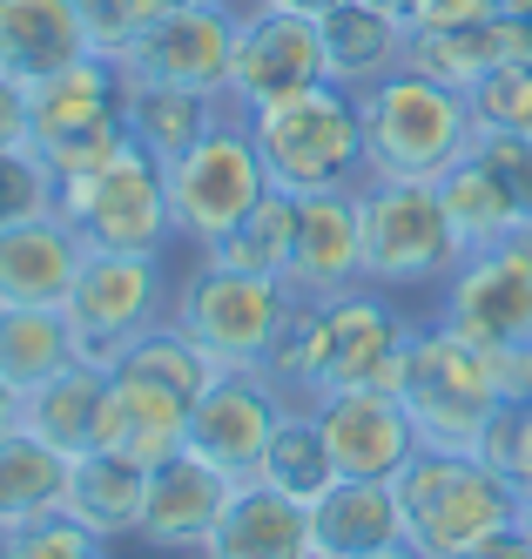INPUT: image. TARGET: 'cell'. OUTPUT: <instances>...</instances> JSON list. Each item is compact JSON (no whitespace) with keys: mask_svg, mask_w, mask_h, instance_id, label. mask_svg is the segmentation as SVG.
<instances>
[{"mask_svg":"<svg viewBox=\"0 0 532 559\" xmlns=\"http://www.w3.org/2000/svg\"><path fill=\"white\" fill-rule=\"evenodd\" d=\"M310 418L331 445L338 478H398V465L418 452V425L398 391H357V384L317 391Z\"/></svg>","mask_w":532,"mask_h":559,"instance_id":"cell-15","label":"cell"},{"mask_svg":"<svg viewBox=\"0 0 532 559\" xmlns=\"http://www.w3.org/2000/svg\"><path fill=\"white\" fill-rule=\"evenodd\" d=\"M431 317L445 331H459L485 350H519L532 344V263L512 257L506 243L499 250H472L445 290L431 297Z\"/></svg>","mask_w":532,"mask_h":559,"instance_id":"cell-13","label":"cell"},{"mask_svg":"<svg viewBox=\"0 0 532 559\" xmlns=\"http://www.w3.org/2000/svg\"><path fill=\"white\" fill-rule=\"evenodd\" d=\"M519 526H525V533H532V499H525V512H519Z\"/></svg>","mask_w":532,"mask_h":559,"instance_id":"cell-52","label":"cell"},{"mask_svg":"<svg viewBox=\"0 0 532 559\" xmlns=\"http://www.w3.org/2000/svg\"><path fill=\"white\" fill-rule=\"evenodd\" d=\"M250 142L270 169V189L283 195H323V189H364V115L357 88L317 82L304 95H283L270 108H250Z\"/></svg>","mask_w":532,"mask_h":559,"instance_id":"cell-4","label":"cell"},{"mask_svg":"<svg viewBox=\"0 0 532 559\" xmlns=\"http://www.w3.org/2000/svg\"><path fill=\"white\" fill-rule=\"evenodd\" d=\"M236 0H202V8H169L135 55L121 61V74L142 88H196V95H223L229 102V55H236Z\"/></svg>","mask_w":532,"mask_h":559,"instance_id":"cell-11","label":"cell"},{"mask_svg":"<svg viewBox=\"0 0 532 559\" xmlns=\"http://www.w3.org/2000/svg\"><path fill=\"white\" fill-rule=\"evenodd\" d=\"M485 465H499L512 478V492L532 499V397H519V405H506L493 418V431H485V445H478Z\"/></svg>","mask_w":532,"mask_h":559,"instance_id":"cell-40","label":"cell"},{"mask_svg":"<svg viewBox=\"0 0 532 559\" xmlns=\"http://www.w3.org/2000/svg\"><path fill=\"white\" fill-rule=\"evenodd\" d=\"M310 546L317 559H364V552L404 546V512L391 478H338L310 506Z\"/></svg>","mask_w":532,"mask_h":559,"instance_id":"cell-24","label":"cell"},{"mask_svg":"<svg viewBox=\"0 0 532 559\" xmlns=\"http://www.w3.org/2000/svg\"><path fill=\"white\" fill-rule=\"evenodd\" d=\"M68 465L55 445H40L27 431L0 438V533L34 526V519H55L68 499Z\"/></svg>","mask_w":532,"mask_h":559,"instance_id":"cell-29","label":"cell"},{"mask_svg":"<svg viewBox=\"0 0 532 559\" xmlns=\"http://www.w3.org/2000/svg\"><path fill=\"white\" fill-rule=\"evenodd\" d=\"M102 397H108V365L81 357V365H68L61 378L34 384V391L21 397V431L40 438V445H55L61 459H81V452H95Z\"/></svg>","mask_w":532,"mask_h":559,"instance_id":"cell-26","label":"cell"},{"mask_svg":"<svg viewBox=\"0 0 532 559\" xmlns=\"http://www.w3.org/2000/svg\"><path fill=\"white\" fill-rule=\"evenodd\" d=\"M364 559H425L418 546H385V552H364Z\"/></svg>","mask_w":532,"mask_h":559,"instance_id":"cell-50","label":"cell"},{"mask_svg":"<svg viewBox=\"0 0 532 559\" xmlns=\"http://www.w3.org/2000/svg\"><path fill=\"white\" fill-rule=\"evenodd\" d=\"M512 27H519V61H532V8H525Z\"/></svg>","mask_w":532,"mask_h":559,"instance_id":"cell-49","label":"cell"},{"mask_svg":"<svg viewBox=\"0 0 532 559\" xmlns=\"http://www.w3.org/2000/svg\"><path fill=\"white\" fill-rule=\"evenodd\" d=\"M236 486L243 478H229V472H216L210 459H196L189 445L176 452V459H162V465H149V499H142V546H155V552H202V539L216 533V519L229 512V499H236Z\"/></svg>","mask_w":532,"mask_h":559,"instance_id":"cell-16","label":"cell"},{"mask_svg":"<svg viewBox=\"0 0 532 559\" xmlns=\"http://www.w3.org/2000/svg\"><path fill=\"white\" fill-rule=\"evenodd\" d=\"M465 559H532V533H525V526H512V533L485 539V546H478V552H465Z\"/></svg>","mask_w":532,"mask_h":559,"instance_id":"cell-45","label":"cell"},{"mask_svg":"<svg viewBox=\"0 0 532 559\" xmlns=\"http://www.w3.org/2000/svg\"><path fill=\"white\" fill-rule=\"evenodd\" d=\"M121 102H129V74L108 55H88L48 82L27 88V135L34 148H55L81 129H102V122H121Z\"/></svg>","mask_w":532,"mask_h":559,"instance_id":"cell-21","label":"cell"},{"mask_svg":"<svg viewBox=\"0 0 532 559\" xmlns=\"http://www.w3.org/2000/svg\"><path fill=\"white\" fill-rule=\"evenodd\" d=\"M391 492H398V512H404V546H418L425 559H465L485 539L512 533L519 512H525L512 478L499 465H485L478 452L418 445L398 465Z\"/></svg>","mask_w":532,"mask_h":559,"instance_id":"cell-1","label":"cell"},{"mask_svg":"<svg viewBox=\"0 0 532 559\" xmlns=\"http://www.w3.org/2000/svg\"><path fill=\"white\" fill-rule=\"evenodd\" d=\"M68 365H81V344H74L61 310H0V378L21 397L34 384L61 378Z\"/></svg>","mask_w":532,"mask_h":559,"instance_id":"cell-31","label":"cell"},{"mask_svg":"<svg viewBox=\"0 0 532 559\" xmlns=\"http://www.w3.org/2000/svg\"><path fill=\"white\" fill-rule=\"evenodd\" d=\"M40 216H61V182L48 169V155L34 142L0 148V229L8 223H40Z\"/></svg>","mask_w":532,"mask_h":559,"instance_id":"cell-36","label":"cell"},{"mask_svg":"<svg viewBox=\"0 0 532 559\" xmlns=\"http://www.w3.org/2000/svg\"><path fill=\"white\" fill-rule=\"evenodd\" d=\"M162 182H169L176 243L196 250V257H210L223 236L257 210V195L270 189V169H263V155L250 142V122L229 108L189 155H176V163L162 169Z\"/></svg>","mask_w":532,"mask_h":559,"instance_id":"cell-6","label":"cell"},{"mask_svg":"<svg viewBox=\"0 0 532 559\" xmlns=\"http://www.w3.org/2000/svg\"><path fill=\"white\" fill-rule=\"evenodd\" d=\"M115 371H135V378H155V384H169V391H182L189 397V405H196V397L202 391H210V378H216V357L210 350H202L182 324H176V317H162V324L155 331H142L129 350H121L115 357Z\"/></svg>","mask_w":532,"mask_h":559,"instance_id":"cell-34","label":"cell"},{"mask_svg":"<svg viewBox=\"0 0 532 559\" xmlns=\"http://www.w3.org/2000/svg\"><path fill=\"white\" fill-rule=\"evenodd\" d=\"M61 216L81 229L88 250H115V257H162L176 243V216H169V182L149 148H121L115 163L88 182L61 189Z\"/></svg>","mask_w":532,"mask_h":559,"instance_id":"cell-9","label":"cell"},{"mask_svg":"<svg viewBox=\"0 0 532 559\" xmlns=\"http://www.w3.org/2000/svg\"><path fill=\"white\" fill-rule=\"evenodd\" d=\"M129 148V122H102V129H81V135H68V142H55V148H40L48 155V169H55V182L68 189V182H88V176H102L115 155Z\"/></svg>","mask_w":532,"mask_h":559,"instance_id":"cell-41","label":"cell"},{"mask_svg":"<svg viewBox=\"0 0 532 559\" xmlns=\"http://www.w3.org/2000/svg\"><path fill=\"white\" fill-rule=\"evenodd\" d=\"M21 142H34L27 135V88L0 74V148H21Z\"/></svg>","mask_w":532,"mask_h":559,"instance_id":"cell-43","label":"cell"},{"mask_svg":"<svg viewBox=\"0 0 532 559\" xmlns=\"http://www.w3.org/2000/svg\"><path fill=\"white\" fill-rule=\"evenodd\" d=\"M291 412H304V405H291L263 371H216L210 391L189 405V452L210 459L229 478H250Z\"/></svg>","mask_w":532,"mask_h":559,"instance_id":"cell-14","label":"cell"},{"mask_svg":"<svg viewBox=\"0 0 532 559\" xmlns=\"http://www.w3.org/2000/svg\"><path fill=\"white\" fill-rule=\"evenodd\" d=\"M155 8H162V14H169V8H202V0H155Z\"/></svg>","mask_w":532,"mask_h":559,"instance_id":"cell-51","label":"cell"},{"mask_svg":"<svg viewBox=\"0 0 532 559\" xmlns=\"http://www.w3.org/2000/svg\"><path fill=\"white\" fill-rule=\"evenodd\" d=\"M472 122L478 135H512L532 142V61H506L472 88Z\"/></svg>","mask_w":532,"mask_h":559,"instance_id":"cell-37","label":"cell"},{"mask_svg":"<svg viewBox=\"0 0 532 559\" xmlns=\"http://www.w3.org/2000/svg\"><path fill=\"white\" fill-rule=\"evenodd\" d=\"M81 21H88L95 55L129 61V55H135V41L162 21V8H155V0H81Z\"/></svg>","mask_w":532,"mask_h":559,"instance_id":"cell-39","label":"cell"},{"mask_svg":"<svg viewBox=\"0 0 532 559\" xmlns=\"http://www.w3.org/2000/svg\"><path fill=\"white\" fill-rule=\"evenodd\" d=\"M8 431H21V391L0 378V438H8Z\"/></svg>","mask_w":532,"mask_h":559,"instance_id":"cell-47","label":"cell"},{"mask_svg":"<svg viewBox=\"0 0 532 559\" xmlns=\"http://www.w3.org/2000/svg\"><path fill=\"white\" fill-rule=\"evenodd\" d=\"M236 55H229V108L250 115V108H270L283 95H304L317 82H331L323 74V34L317 21L304 14H283V8H250V0H236Z\"/></svg>","mask_w":532,"mask_h":559,"instance_id":"cell-12","label":"cell"},{"mask_svg":"<svg viewBox=\"0 0 532 559\" xmlns=\"http://www.w3.org/2000/svg\"><path fill=\"white\" fill-rule=\"evenodd\" d=\"M88 55L95 41L81 21V0H0V74L8 82L34 88Z\"/></svg>","mask_w":532,"mask_h":559,"instance_id":"cell-20","label":"cell"},{"mask_svg":"<svg viewBox=\"0 0 532 559\" xmlns=\"http://www.w3.org/2000/svg\"><path fill=\"white\" fill-rule=\"evenodd\" d=\"M263 378L291 397V405L310 412V397L323 391V304H291L283 331L270 337V357H263Z\"/></svg>","mask_w":532,"mask_h":559,"instance_id":"cell-35","label":"cell"},{"mask_svg":"<svg viewBox=\"0 0 532 559\" xmlns=\"http://www.w3.org/2000/svg\"><path fill=\"white\" fill-rule=\"evenodd\" d=\"M472 155H485L506 182H512V195H519V210L532 216V142H512V135H478L472 142Z\"/></svg>","mask_w":532,"mask_h":559,"instance_id":"cell-42","label":"cell"},{"mask_svg":"<svg viewBox=\"0 0 532 559\" xmlns=\"http://www.w3.org/2000/svg\"><path fill=\"white\" fill-rule=\"evenodd\" d=\"M418 310H404L391 290L357 284L323 304V391H398L404 350H412Z\"/></svg>","mask_w":532,"mask_h":559,"instance_id":"cell-10","label":"cell"},{"mask_svg":"<svg viewBox=\"0 0 532 559\" xmlns=\"http://www.w3.org/2000/svg\"><path fill=\"white\" fill-rule=\"evenodd\" d=\"M493 357H499V384H506V405L532 397V344H519V350H493Z\"/></svg>","mask_w":532,"mask_h":559,"instance_id":"cell-44","label":"cell"},{"mask_svg":"<svg viewBox=\"0 0 532 559\" xmlns=\"http://www.w3.org/2000/svg\"><path fill=\"white\" fill-rule=\"evenodd\" d=\"M0 559H108V539L81 533L68 512H55V519H34V526L0 533Z\"/></svg>","mask_w":532,"mask_h":559,"instance_id":"cell-38","label":"cell"},{"mask_svg":"<svg viewBox=\"0 0 532 559\" xmlns=\"http://www.w3.org/2000/svg\"><path fill=\"white\" fill-rule=\"evenodd\" d=\"M250 8H283V14H304V21H323L331 8H344V0H250Z\"/></svg>","mask_w":532,"mask_h":559,"instance_id":"cell-46","label":"cell"},{"mask_svg":"<svg viewBox=\"0 0 532 559\" xmlns=\"http://www.w3.org/2000/svg\"><path fill=\"white\" fill-rule=\"evenodd\" d=\"M291 250H297V195L263 189L257 210L210 250V263L250 270V276H276V284H283V276H291Z\"/></svg>","mask_w":532,"mask_h":559,"instance_id":"cell-33","label":"cell"},{"mask_svg":"<svg viewBox=\"0 0 532 559\" xmlns=\"http://www.w3.org/2000/svg\"><path fill=\"white\" fill-rule=\"evenodd\" d=\"M398 397L418 425V445L431 452H478L493 418L506 412V384H499V357L445 331L438 317H418L412 350H404V378Z\"/></svg>","mask_w":532,"mask_h":559,"instance_id":"cell-3","label":"cell"},{"mask_svg":"<svg viewBox=\"0 0 532 559\" xmlns=\"http://www.w3.org/2000/svg\"><path fill=\"white\" fill-rule=\"evenodd\" d=\"M519 61V27L499 14V21H485V27H452V34H412V61L404 68H418L431 74V82L445 88H478L493 68Z\"/></svg>","mask_w":532,"mask_h":559,"instance_id":"cell-30","label":"cell"},{"mask_svg":"<svg viewBox=\"0 0 532 559\" xmlns=\"http://www.w3.org/2000/svg\"><path fill=\"white\" fill-rule=\"evenodd\" d=\"M142 499H149V465L135 459H121V452H81L68 465V499L61 512L74 519L81 533H95V539H135L142 533Z\"/></svg>","mask_w":532,"mask_h":559,"instance_id":"cell-25","label":"cell"},{"mask_svg":"<svg viewBox=\"0 0 532 559\" xmlns=\"http://www.w3.org/2000/svg\"><path fill=\"white\" fill-rule=\"evenodd\" d=\"M357 115H364V182H438L478 142L472 95L431 82L418 68H398L378 88H364Z\"/></svg>","mask_w":532,"mask_h":559,"instance_id":"cell-2","label":"cell"},{"mask_svg":"<svg viewBox=\"0 0 532 559\" xmlns=\"http://www.w3.org/2000/svg\"><path fill=\"white\" fill-rule=\"evenodd\" d=\"M378 8H391V14H398L404 27H418V21H425V14L438 8V0H378Z\"/></svg>","mask_w":532,"mask_h":559,"instance_id":"cell-48","label":"cell"},{"mask_svg":"<svg viewBox=\"0 0 532 559\" xmlns=\"http://www.w3.org/2000/svg\"><path fill=\"white\" fill-rule=\"evenodd\" d=\"M291 304H297L291 284H276V276H250V270L196 257L189 276L176 284L169 317L216 357V371H263L270 337L283 331Z\"/></svg>","mask_w":532,"mask_h":559,"instance_id":"cell-7","label":"cell"},{"mask_svg":"<svg viewBox=\"0 0 532 559\" xmlns=\"http://www.w3.org/2000/svg\"><path fill=\"white\" fill-rule=\"evenodd\" d=\"M196 559H317V546H310V506L257 486V478H243L229 512L216 519V533L202 539Z\"/></svg>","mask_w":532,"mask_h":559,"instance_id":"cell-23","label":"cell"},{"mask_svg":"<svg viewBox=\"0 0 532 559\" xmlns=\"http://www.w3.org/2000/svg\"><path fill=\"white\" fill-rule=\"evenodd\" d=\"M291 297L331 304L364 284V229H357V189L297 195V250H291Z\"/></svg>","mask_w":532,"mask_h":559,"instance_id":"cell-17","label":"cell"},{"mask_svg":"<svg viewBox=\"0 0 532 559\" xmlns=\"http://www.w3.org/2000/svg\"><path fill=\"white\" fill-rule=\"evenodd\" d=\"M257 486H270V492H283V499H297V506H317L323 492L338 486V465H331V445H323V431H317V418L310 412H291L276 425V438H270V452L257 459Z\"/></svg>","mask_w":532,"mask_h":559,"instance_id":"cell-32","label":"cell"},{"mask_svg":"<svg viewBox=\"0 0 532 559\" xmlns=\"http://www.w3.org/2000/svg\"><path fill=\"white\" fill-rule=\"evenodd\" d=\"M438 195H445V216H452V229L465 236V250H499L506 236L525 223L512 182L485 163V155H465V163H452L438 176Z\"/></svg>","mask_w":532,"mask_h":559,"instance_id":"cell-28","label":"cell"},{"mask_svg":"<svg viewBox=\"0 0 532 559\" xmlns=\"http://www.w3.org/2000/svg\"><path fill=\"white\" fill-rule=\"evenodd\" d=\"M176 304V276L162 257H115V250H88L74 290L61 304L68 331L81 344V357L115 371V357L129 350L142 331H155Z\"/></svg>","mask_w":532,"mask_h":559,"instance_id":"cell-8","label":"cell"},{"mask_svg":"<svg viewBox=\"0 0 532 559\" xmlns=\"http://www.w3.org/2000/svg\"><path fill=\"white\" fill-rule=\"evenodd\" d=\"M223 115H229L223 95H196V88H142V82H129V102H121L129 142L149 148L162 169H169L176 155H189L202 135L223 122Z\"/></svg>","mask_w":532,"mask_h":559,"instance_id":"cell-27","label":"cell"},{"mask_svg":"<svg viewBox=\"0 0 532 559\" xmlns=\"http://www.w3.org/2000/svg\"><path fill=\"white\" fill-rule=\"evenodd\" d=\"M357 229H364V284L391 297H438L445 276L472 257L445 216L438 182H364Z\"/></svg>","mask_w":532,"mask_h":559,"instance_id":"cell-5","label":"cell"},{"mask_svg":"<svg viewBox=\"0 0 532 559\" xmlns=\"http://www.w3.org/2000/svg\"><path fill=\"white\" fill-rule=\"evenodd\" d=\"M95 445L121 452L135 465H162L189 445V397L135 378V371H108V397H102V418H95Z\"/></svg>","mask_w":532,"mask_h":559,"instance_id":"cell-19","label":"cell"},{"mask_svg":"<svg viewBox=\"0 0 532 559\" xmlns=\"http://www.w3.org/2000/svg\"><path fill=\"white\" fill-rule=\"evenodd\" d=\"M317 34H323V74L357 95L412 61V27L391 8H378V0H344V8H331L317 21Z\"/></svg>","mask_w":532,"mask_h":559,"instance_id":"cell-22","label":"cell"},{"mask_svg":"<svg viewBox=\"0 0 532 559\" xmlns=\"http://www.w3.org/2000/svg\"><path fill=\"white\" fill-rule=\"evenodd\" d=\"M88 243L68 216H40V223H8L0 229V310H61Z\"/></svg>","mask_w":532,"mask_h":559,"instance_id":"cell-18","label":"cell"}]
</instances>
